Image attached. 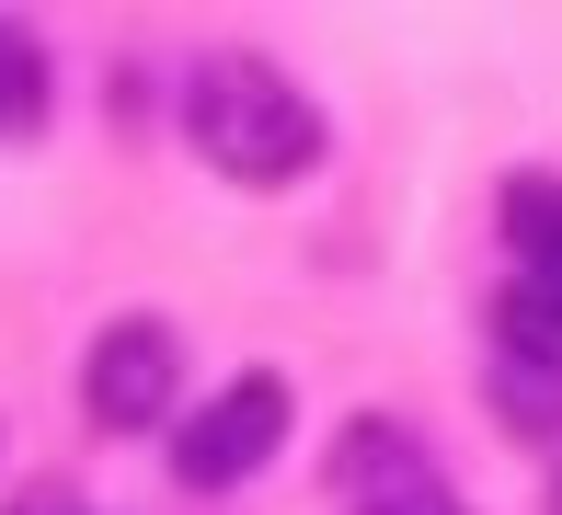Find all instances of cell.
<instances>
[{
    "label": "cell",
    "instance_id": "4",
    "mask_svg": "<svg viewBox=\"0 0 562 515\" xmlns=\"http://www.w3.org/2000/svg\"><path fill=\"white\" fill-rule=\"evenodd\" d=\"M505 241H517L528 287H562V184L551 172H517V184H505Z\"/></svg>",
    "mask_w": 562,
    "mask_h": 515
},
{
    "label": "cell",
    "instance_id": "8",
    "mask_svg": "<svg viewBox=\"0 0 562 515\" xmlns=\"http://www.w3.org/2000/svg\"><path fill=\"white\" fill-rule=\"evenodd\" d=\"M12 515H81V504H58V493H35V504H12Z\"/></svg>",
    "mask_w": 562,
    "mask_h": 515
},
{
    "label": "cell",
    "instance_id": "5",
    "mask_svg": "<svg viewBox=\"0 0 562 515\" xmlns=\"http://www.w3.org/2000/svg\"><path fill=\"white\" fill-rule=\"evenodd\" d=\"M494 344H505V367H540V378H562V287H505V309H494Z\"/></svg>",
    "mask_w": 562,
    "mask_h": 515
},
{
    "label": "cell",
    "instance_id": "3",
    "mask_svg": "<svg viewBox=\"0 0 562 515\" xmlns=\"http://www.w3.org/2000/svg\"><path fill=\"white\" fill-rule=\"evenodd\" d=\"M81 401H92V424L104 435H149V424H172V401H184V344H172V321H115L104 344H92V367H81Z\"/></svg>",
    "mask_w": 562,
    "mask_h": 515
},
{
    "label": "cell",
    "instance_id": "9",
    "mask_svg": "<svg viewBox=\"0 0 562 515\" xmlns=\"http://www.w3.org/2000/svg\"><path fill=\"white\" fill-rule=\"evenodd\" d=\"M551 504H562V493H551Z\"/></svg>",
    "mask_w": 562,
    "mask_h": 515
},
{
    "label": "cell",
    "instance_id": "1",
    "mask_svg": "<svg viewBox=\"0 0 562 515\" xmlns=\"http://www.w3.org/2000/svg\"><path fill=\"white\" fill-rule=\"evenodd\" d=\"M184 138L207 149V172H229V184H252V195L299 184V172L322 161L311 92H299L276 58H252V46H218V58L184 81Z\"/></svg>",
    "mask_w": 562,
    "mask_h": 515
},
{
    "label": "cell",
    "instance_id": "2",
    "mask_svg": "<svg viewBox=\"0 0 562 515\" xmlns=\"http://www.w3.org/2000/svg\"><path fill=\"white\" fill-rule=\"evenodd\" d=\"M276 447H288V378L252 367V378H229L207 412L172 424V481H184V493H229V481H252Z\"/></svg>",
    "mask_w": 562,
    "mask_h": 515
},
{
    "label": "cell",
    "instance_id": "6",
    "mask_svg": "<svg viewBox=\"0 0 562 515\" xmlns=\"http://www.w3.org/2000/svg\"><path fill=\"white\" fill-rule=\"evenodd\" d=\"M35 115H46V46L23 23H0V138H23Z\"/></svg>",
    "mask_w": 562,
    "mask_h": 515
},
{
    "label": "cell",
    "instance_id": "7",
    "mask_svg": "<svg viewBox=\"0 0 562 515\" xmlns=\"http://www.w3.org/2000/svg\"><path fill=\"white\" fill-rule=\"evenodd\" d=\"M356 515H471V504H448L437 481H391V493H368Z\"/></svg>",
    "mask_w": 562,
    "mask_h": 515
}]
</instances>
